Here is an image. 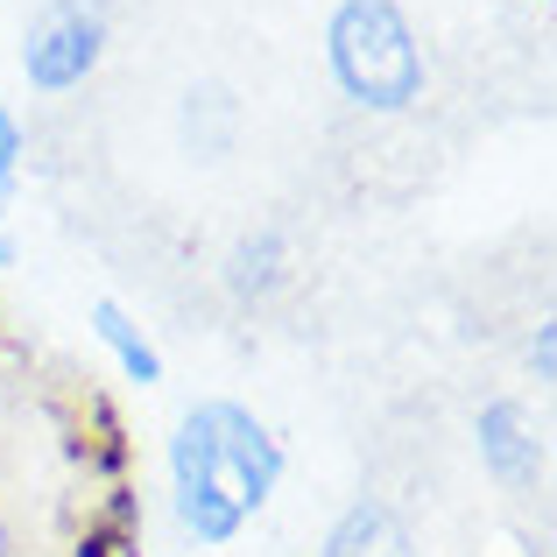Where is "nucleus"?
<instances>
[{
  "label": "nucleus",
  "instance_id": "nucleus-1",
  "mask_svg": "<svg viewBox=\"0 0 557 557\" xmlns=\"http://www.w3.org/2000/svg\"><path fill=\"white\" fill-rule=\"evenodd\" d=\"M0 557H141V466L121 409L50 374L0 318Z\"/></svg>",
  "mask_w": 557,
  "mask_h": 557
},
{
  "label": "nucleus",
  "instance_id": "nucleus-2",
  "mask_svg": "<svg viewBox=\"0 0 557 557\" xmlns=\"http://www.w3.org/2000/svg\"><path fill=\"white\" fill-rule=\"evenodd\" d=\"M332 57H339V71L354 85H368V71L381 57H395V64H409V42H403V22H395L388 0H346L339 22H332Z\"/></svg>",
  "mask_w": 557,
  "mask_h": 557
},
{
  "label": "nucleus",
  "instance_id": "nucleus-3",
  "mask_svg": "<svg viewBox=\"0 0 557 557\" xmlns=\"http://www.w3.org/2000/svg\"><path fill=\"white\" fill-rule=\"evenodd\" d=\"M92 50H99V22H85L78 0H57V8L42 14L36 42H28V71H36L42 85H64L78 64H92Z\"/></svg>",
  "mask_w": 557,
  "mask_h": 557
}]
</instances>
